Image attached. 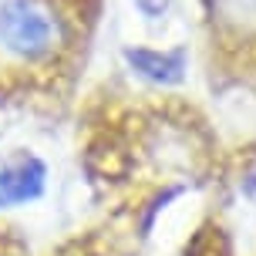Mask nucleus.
Wrapping results in <instances>:
<instances>
[{
    "label": "nucleus",
    "instance_id": "obj_1",
    "mask_svg": "<svg viewBox=\"0 0 256 256\" xmlns=\"http://www.w3.org/2000/svg\"><path fill=\"white\" fill-rule=\"evenodd\" d=\"M0 40L20 58H40L54 48V20L38 0H7L0 7Z\"/></svg>",
    "mask_w": 256,
    "mask_h": 256
},
{
    "label": "nucleus",
    "instance_id": "obj_2",
    "mask_svg": "<svg viewBox=\"0 0 256 256\" xmlns=\"http://www.w3.org/2000/svg\"><path fill=\"white\" fill-rule=\"evenodd\" d=\"M48 189V166L38 155H17L0 166V209L38 202Z\"/></svg>",
    "mask_w": 256,
    "mask_h": 256
},
{
    "label": "nucleus",
    "instance_id": "obj_3",
    "mask_svg": "<svg viewBox=\"0 0 256 256\" xmlns=\"http://www.w3.org/2000/svg\"><path fill=\"white\" fill-rule=\"evenodd\" d=\"M128 64L155 84H179L186 78V51H148V48H132L125 51Z\"/></svg>",
    "mask_w": 256,
    "mask_h": 256
},
{
    "label": "nucleus",
    "instance_id": "obj_4",
    "mask_svg": "<svg viewBox=\"0 0 256 256\" xmlns=\"http://www.w3.org/2000/svg\"><path fill=\"white\" fill-rule=\"evenodd\" d=\"M135 4H138V10L145 17H158V14L166 10V0H135Z\"/></svg>",
    "mask_w": 256,
    "mask_h": 256
}]
</instances>
